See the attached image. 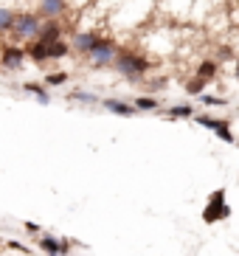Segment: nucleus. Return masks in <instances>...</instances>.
<instances>
[{
    "label": "nucleus",
    "mask_w": 239,
    "mask_h": 256,
    "mask_svg": "<svg viewBox=\"0 0 239 256\" xmlns=\"http://www.w3.org/2000/svg\"><path fill=\"white\" fill-rule=\"evenodd\" d=\"M112 65L118 68L121 76H127V79H141L146 70H150V60L146 56H138V54H118L116 60H112Z\"/></svg>",
    "instance_id": "nucleus-1"
},
{
    "label": "nucleus",
    "mask_w": 239,
    "mask_h": 256,
    "mask_svg": "<svg viewBox=\"0 0 239 256\" xmlns=\"http://www.w3.org/2000/svg\"><path fill=\"white\" fill-rule=\"evenodd\" d=\"M225 217H231V206L225 203V188H217L208 197V206L202 211V222L206 226H214L217 220H225Z\"/></svg>",
    "instance_id": "nucleus-2"
},
{
    "label": "nucleus",
    "mask_w": 239,
    "mask_h": 256,
    "mask_svg": "<svg viewBox=\"0 0 239 256\" xmlns=\"http://www.w3.org/2000/svg\"><path fill=\"white\" fill-rule=\"evenodd\" d=\"M40 26H42V20H40V14H31V12H26V14H14V26H12V31H14V37L20 40H37L40 34Z\"/></svg>",
    "instance_id": "nucleus-3"
},
{
    "label": "nucleus",
    "mask_w": 239,
    "mask_h": 256,
    "mask_svg": "<svg viewBox=\"0 0 239 256\" xmlns=\"http://www.w3.org/2000/svg\"><path fill=\"white\" fill-rule=\"evenodd\" d=\"M116 60V42L112 40H98V46L90 51V62H93V68H104V65H112Z\"/></svg>",
    "instance_id": "nucleus-4"
},
{
    "label": "nucleus",
    "mask_w": 239,
    "mask_h": 256,
    "mask_svg": "<svg viewBox=\"0 0 239 256\" xmlns=\"http://www.w3.org/2000/svg\"><path fill=\"white\" fill-rule=\"evenodd\" d=\"M194 121L197 124H202V127H208L211 132H217L220 138H222L225 144H234L236 138H234V132H231V124L228 121H222V118H208V116H194Z\"/></svg>",
    "instance_id": "nucleus-5"
},
{
    "label": "nucleus",
    "mask_w": 239,
    "mask_h": 256,
    "mask_svg": "<svg viewBox=\"0 0 239 256\" xmlns=\"http://www.w3.org/2000/svg\"><path fill=\"white\" fill-rule=\"evenodd\" d=\"M62 40V26L56 20H48V23L40 26V34L34 42H42V46H51V42H60Z\"/></svg>",
    "instance_id": "nucleus-6"
},
{
    "label": "nucleus",
    "mask_w": 239,
    "mask_h": 256,
    "mask_svg": "<svg viewBox=\"0 0 239 256\" xmlns=\"http://www.w3.org/2000/svg\"><path fill=\"white\" fill-rule=\"evenodd\" d=\"M0 60H3V68L6 70H20L22 68V60H26V51L17 46H6L3 54H0Z\"/></svg>",
    "instance_id": "nucleus-7"
},
{
    "label": "nucleus",
    "mask_w": 239,
    "mask_h": 256,
    "mask_svg": "<svg viewBox=\"0 0 239 256\" xmlns=\"http://www.w3.org/2000/svg\"><path fill=\"white\" fill-rule=\"evenodd\" d=\"M98 40H102V37H96V34H76V37H74V46H76V51L90 54L93 48L98 46Z\"/></svg>",
    "instance_id": "nucleus-8"
},
{
    "label": "nucleus",
    "mask_w": 239,
    "mask_h": 256,
    "mask_svg": "<svg viewBox=\"0 0 239 256\" xmlns=\"http://www.w3.org/2000/svg\"><path fill=\"white\" fill-rule=\"evenodd\" d=\"M102 104H104V110H110V113H116V116H132L135 113L132 104H124V102H118V98H104Z\"/></svg>",
    "instance_id": "nucleus-9"
},
{
    "label": "nucleus",
    "mask_w": 239,
    "mask_h": 256,
    "mask_svg": "<svg viewBox=\"0 0 239 256\" xmlns=\"http://www.w3.org/2000/svg\"><path fill=\"white\" fill-rule=\"evenodd\" d=\"M164 116L166 118H188V116H194V107L192 104H178V107H169Z\"/></svg>",
    "instance_id": "nucleus-10"
},
{
    "label": "nucleus",
    "mask_w": 239,
    "mask_h": 256,
    "mask_svg": "<svg viewBox=\"0 0 239 256\" xmlns=\"http://www.w3.org/2000/svg\"><path fill=\"white\" fill-rule=\"evenodd\" d=\"M62 8H65V0H42V14H48L51 20H56Z\"/></svg>",
    "instance_id": "nucleus-11"
},
{
    "label": "nucleus",
    "mask_w": 239,
    "mask_h": 256,
    "mask_svg": "<svg viewBox=\"0 0 239 256\" xmlns=\"http://www.w3.org/2000/svg\"><path fill=\"white\" fill-rule=\"evenodd\" d=\"M217 76V62H211V60H206L197 68V79H202V82H208V79H214Z\"/></svg>",
    "instance_id": "nucleus-12"
},
{
    "label": "nucleus",
    "mask_w": 239,
    "mask_h": 256,
    "mask_svg": "<svg viewBox=\"0 0 239 256\" xmlns=\"http://www.w3.org/2000/svg\"><path fill=\"white\" fill-rule=\"evenodd\" d=\"M40 248H42L48 256H60V240H56V236H48V234H45L42 240H40Z\"/></svg>",
    "instance_id": "nucleus-13"
},
{
    "label": "nucleus",
    "mask_w": 239,
    "mask_h": 256,
    "mask_svg": "<svg viewBox=\"0 0 239 256\" xmlns=\"http://www.w3.org/2000/svg\"><path fill=\"white\" fill-rule=\"evenodd\" d=\"M45 54H48V60H60V56H65L68 54V46L65 42H51V46H45Z\"/></svg>",
    "instance_id": "nucleus-14"
},
{
    "label": "nucleus",
    "mask_w": 239,
    "mask_h": 256,
    "mask_svg": "<svg viewBox=\"0 0 239 256\" xmlns=\"http://www.w3.org/2000/svg\"><path fill=\"white\" fill-rule=\"evenodd\" d=\"M26 54H28L34 62H45V60H48V54H45V46H42V42H31Z\"/></svg>",
    "instance_id": "nucleus-15"
},
{
    "label": "nucleus",
    "mask_w": 239,
    "mask_h": 256,
    "mask_svg": "<svg viewBox=\"0 0 239 256\" xmlns=\"http://www.w3.org/2000/svg\"><path fill=\"white\" fill-rule=\"evenodd\" d=\"M135 113H138V110H141V113H146V110H158V102L152 96H141V98H135Z\"/></svg>",
    "instance_id": "nucleus-16"
},
{
    "label": "nucleus",
    "mask_w": 239,
    "mask_h": 256,
    "mask_svg": "<svg viewBox=\"0 0 239 256\" xmlns=\"http://www.w3.org/2000/svg\"><path fill=\"white\" fill-rule=\"evenodd\" d=\"M22 88H26V90H28V93H34V96H37L40 102H42V104H48V102H51V98H48V93H45V88H42V84L26 82V84H22Z\"/></svg>",
    "instance_id": "nucleus-17"
},
{
    "label": "nucleus",
    "mask_w": 239,
    "mask_h": 256,
    "mask_svg": "<svg viewBox=\"0 0 239 256\" xmlns=\"http://www.w3.org/2000/svg\"><path fill=\"white\" fill-rule=\"evenodd\" d=\"M12 26H14V12L0 8V31H12Z\"/></svg>",
    "instance_id": "nucleus-18"
},
{
    "label": "nucleus",
    "mask_w": 239,
    "mask_h": 256,
    "mask_svg": "<svg viewBox=\"0 0 239 256\" xmlns=\"http://www.w3.org/2000/svg\"><path fill=\"white\" fill-rule=\"evenodd\" d=\"M206 84H208V82H202V79H197V76H194V79H192V82L186 84V93H192V96H202Z\"/></svg>",
    "instance_id": "nucleus-19"
},
{
    "label": "nucleus",
    "mask_w": 239,
    "mask_h": 256,
    "mask_svg": "<svg viewBox=\"0 0 239 256\" xmlns=\"http://www.w3.org/2000/svg\"><path fill=\"white\" fill-rule=\"evenodd\" d=\"M62 82H68V74H65V70H60V74H51L48 79H45V84H48V88H60Z\"/></svg>",
    "instance_id": "nucleus-20"
},
{
    "label": "nucleus",
    "mask_w": 239,
    "mask_h": 256,
    "mask_svg": "<svg viewBox=\"0 0 239 256\" xmlns=\"http://www.w3.org/2000/svg\"><path fill=\"white\" fill-rule=\"evenodd\" d=\"M70 98H76V102H90V104H96L98 98L93 96V93H84V90H76V93H70Z\"/></svg>",
    "instance_id": "nucleus-21"
},
{
    "label": "nucleus",
    "mask_w": 239,
    "mask_h": 256,
    "mask_svg": "<svg viewBox=\"0 0 239 256\" xmlns=\"http://www.w3.org/2000/svg\"><path fill=\"white\" fill-rule=\"evenodd\" d=\"M202 104H206V107H225L228 102L220 98V96H202Z\"/></svg>",
    "instance_id": "nucleus-22"
},
{
    "label": "nucleus",
    "mask_w": 239,
    "mask_h": 256,
    "mask_svg": "<svg viewBox=\"0 0 239 256\" xmlns=\"http://www.w3.org/2000/svg\"><path fill=\"white\" fill-rule=\"evenodd\" d=\"M166 88V79H155V82H146V90H164Z\"/></svg>",
    "instance_id": "nucleus-23"
},
{
    "label": "nucleus",
    "mask_w": 239,
    "mask_h": 256,
    "mask_svg": "<svg viewBox=\"0 0 239 256\" xmlns=\"http://www.w3.org/2000/svg\"><path fill=\"white\" fill-rule=\"evenodd\" d=\"M68 250H70V240H62L60 242V256H68Z\"/></svg>",
    "instance_id": "nucleus-24"
},
{
    "label": "nucleus",
    "mask_w": 239,
    "mask_h": 256,
    "mask_svg": "<svg viewBox=\"0 0 239 256\" xmlns=\"http://www.w3.org/2000/svg\"><path fill=\"white\" fill-rule=\"evenodd\" d=\"M26 231L28 234H42V228H40L37 222H26Z\"/></svg>",
    "instance_id": "nucleus-25"
},
{
    "label": "nucleus",
    "mask_w": 239,
    "mask_h": 256,
    "mask_svg": "<svg viewBox=\"0 0 239 256\" xmlns=\"http://www.w3.org/2000/svg\"><path fill=\"white\" fill-rule=\"evenodd\" d=\"M8 248H14V250H28V248H26V245H20V242H14V240L8 242Z\"/></svg>",
    "instance_id": "nucleus-26"
}]
</instances>
